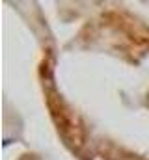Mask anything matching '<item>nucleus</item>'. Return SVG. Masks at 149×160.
<instances>
[{"mask_svg": "<svg viewBox=\"0 0 149 160\" xmlns=\"http://www.w3.org/2000/svg\"><path fill=\"white\" fill-rule=\"evenodd\" d=\"M146 99H147V106H149V91H147V95H146Z\"/></svg>", "mask_w": 149, "mask_h": 160, "instance_id": "nucleus-5", "label": "nucleus"}, {"mask_svg": "<svg viewBox=\"0 0 149 160\" xmlns=\"http://www.w3.org/2000/svg\"><path fill=\"white\" fill-rule=\"evenodd\" d=\"M80 160H147L146 157L112 142L106 138L90 140L88 147L78 157Z\"/></svg>", "mask_w": 149, "mask_h": 160, "instance_id": "nucleus-3", "label": "nucleus"}, {"mask_svg": "<svg viewBox=\"0 0 149 160\" xmlns=\"http://www.w3.org/2000/svg\"><path fill=\"white\" fill-rule=\"evenodd\" d=\"M74 43L82 48L110 52L129 63H140L149 56V24L123 8H108L80 28Z\"/></svg>", "mask_w": 149, "mask_h": 160, "instance_id": "nucleus-1", "label": "nucleus"}, {"mask_svg": "<svg viewBox=\"0 0 149 160\" xmlns=\"http://www.w3.org/2000/svg\"><path fill=\"white\" fill-rule=\"evenodd\" d=\"M17 160H45L41 155H37V153H21Z\"/></svg>", "mask_w": 149, "mask_h": 160, "instance_id": "nucleus-4", "label": "nucleus"}, {"mask_svg": "<svg viewBox=\"0 0 149 160\" xmlns=\"http://www.w3.org/2000/svg\"><path fill=\"white\" fill-rule=\"evenodd\" d=\"M37 77L39 86L43 91V101L49 112V118L52 121L62 143L76 157L82 155V151L90 143V132L80 114L71 106V102L62 95V91L56 86L54 77V56L50 48L43 50V56L37 65Z\"/></svg>", "mask_w": 149, "mask_h": 160, "instance_id": "nucleus-2", "label": "nucleus"}]
</instances>
